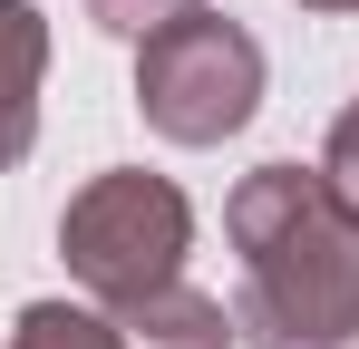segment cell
Listing matches in <instances>:
<instances>
[{"label":"cell","mask_w":359,"mask_h":349,"mask_svg":"<svg viewBox=\"0 0 359 349\" xmlns=\"http://www.w3.org/2000/svg\"><path fill=\"white\" fill-rule=\"evenodd\" d=\"M243 252L233 330L262 349H350L359 340V214L320 165H252L224 204Z\"/></svg>","instance_id":"6da1fadb"},{"label":"cell","mask_w":359,"mask_h":349,"mask_svg":"<svg viewBox=\"0 0 359 349\" xmlns=\"http://www.w3.org/2000/svg\"><path fill=\"white\" fill-rule=\"evenodd\" d=\"M59 252H68V272L97 291L107 310H117V301H146V291H165L184 272V252H194V204H184L165 174L107 165V174H88V184L68 194Z\"/></svg>","instance_id":"7a4b0ae2"},{"label":"cell","mask_w":359,"mask_h":349,"mask_svg":"<svg viewBox=\"0 0 359 349\" xmlns=\"http://www.w3.org/2000/svg\"><path fill=\"white\" fill-rule=\"evenodd\" d=\"M136 107L165 146H224L262 107V39L243 20H214V10L156 29L136 49Z\"/></svg>","instance_id":"3957f363"},{"label":"cell","mask_w":359,"mask_h":349,"mask_svg":"<svg viewBox=\"0 0 359 349\" xmlns=\"http://www.w3.org/2000/svg\"><path fill=\"white\" fill-rule=\"evenodd\" d=\"M39 78H49L39 0H0V174L39 146Z\"/></svg>","instance_id":"277c9868"},{"label":"cell","mask_w":359,"mask_h":349,"mask_svg":"<svg viewBox=\"0 0 359 349\" xmlns=\"http://www.w3.org/2000/svg\"><path fill=\"white\" fill-rule=\"evenodd\" d=\"M117 340L126 349H233L243 330H233V310L214 291L165 282V291H146V301H117Z\"/></svg>","instance_id":"5b68a950"},{"label":"cell","mask_w":359,"mask_h":349,"mask_svg":"<svg viewBox=\"0 0 359 349\" xmlns=\"http://www.w3.org/2000/svg\"><path fill=\"white\" fill-rule=\"evenodd\" d=\"M10 349H126L117 310H78V301H29L10 320Z\"/></svg>","instance_id":"8992f818"},{"label":"cell","mask_w":359,"mask_h":349,"mask_svg":"<svg viewBox=\"0 0 359 349\" xmlns=\"http://www.w3.org/2000/svg\"><path fill=\"white\" fill-rule=\"evenodd\" d=\"M194 10H204V0H88V20H97V29H117V39H136V49H146L156 29L194 20Z\"/></svg>","instance_id":"52a82bcc"},{"label":"cell","mask_w":359,"mask_h":349,"mask_svg":"<svg viewBox=\"0 0 359 349\" xmlns=\"http://www.w3.org/2000/svg\"><path fill=\"white\" fill-rule=\"evenodd\" d=\"M320 174H330V194L359 214V107H340V126H330V146H320Z\"/></svg>","instance_id":"ba28073f"},{"label":"cell","mask_w":359,"mask_h":349,"mask_svg":"<svg viewBox=\"0 0 359 349\" xmlns=\"http://www.w3.org/2000/svg\"><path fill=\"white\" fill-rule=\"evenodd\" d=\"M301 10H359V0H301Z\"/></svg>","instance_id":"9c48e42d"}]
</instances>
